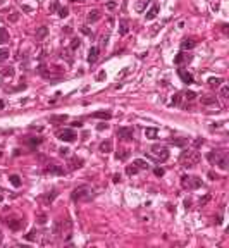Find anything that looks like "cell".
Here are the masks:
<instances>
[{
  "label": "cell",
  "mask_w": 229,
  "mask_h": 248,
  "mask_svg": "<svg viewBox=\"0 0 229 248\" xmlns=\"http://www.w3.org/2000/svg\"><path fill=\"white\" fill-rule=\"evenodd\" d=\"M24 224L22 221H19V219H11V221H7V226L11 227V229H14V231H17V229H21V226Z\"/></svg>",
  "instance_id": "9a60e30c"
},
{
  "label": "cell",
  "mask_w": 229,
  "mask_h": 248,
  "mask_svg": "<svg viewBox=\"0 0 229 248\" xmlns=\"http://www.w3.org/2000/svg\"><path fill=\"white\" fill-rule=\"evenodd\" d=\"M157 14H159V7H157V5H153V7H152L150 11L145 14V17H147V21H152V19L157 17Z\"/></svg>",
  "instance_id": "7402d4cb"
},
{
  "label": "cell",
  "mask_w": 229,
  "mask_h": 248,
  "mask_svg": "<svg viewBox=\"0 0 229 248\" xmlns=\"http://www.w3.org/2000/svg\"><path fill=\"white\" fill-rule=\"evenodd\" d=\"M100 152H104V153L112 152V141H110V140L102 141V143H100Z\"/></svg>",
  "instance_id": "e0dca14e"
},
{
  "label": "cell",
  "mask_w": 229,
  "mask_h": 248,
  "mask_svg": "<svg viewBox=\"0 0 229 248\" xmlns=\"http://www.w3.org/2000/svg\"><path fill=\"white\" fill-rule=\"evenodd\" d=\"M100 19V11H96V9H93V11L88 12V16H86V22H96Z\"/></svg>",
  "instance_id": "30bf717a"
},
{
  "label": "cell",
  "mask_w": 229,
  "mask_h": 248,
  "mask_svg": "<svg viewBox=\"0 0 229 248\" xmlns=\"http://www.w3.org/2000/svg\"><path fill=\"white\" fill-rule=\"evenodd\" d=\"M79 45H81V40H79V38H74L72 43H71V50H76V48H79Z\"/></svg>",
  "instance_id": "e575fe53"
},
{
  "label": "cell",
  "mask_w": 229,
  "mask_h": 248,
  "mask_svg": "<svg viewBox=\"0 0 229 248\" xmlns=\"http://www.w3.org/2000/svg\"><path fill=\"white\" fill-rule=\"evenodd\" d=\"M208 200H210V196H208V195H205V196H203V198H202V200H200V207H203V205L207 204Z\"/></svg>",
  "instance_id": "f6af8a7d"
},
{
  "label": "cell",
  "mask_w": 229,
  "mask_h": 248,
  "mask_svg": "<svg viewBox=\"0 0 229 248\" xmlns=\"http://www.w3.org/2000/svg\"><path fill=\"white\" fill-rule=\"evenodd\" d=\"M195 96H196V95H195L193 91H186V93H185V98H186V100H189V102L195 100Z\"/></svg>",
  "instance_id": "ab89813d"
},
{
  "label": "cell",
  "mask_w": 229,
  "mask_h": 248,
  "mask_svg": "<svg viewBox=\"0 0 229 248\" xmlns=\"http://www.w3.org/2000/svg\"><path fill=\"white\" fill-rule=\"evenodd\" d=\"M181 98H183V93L177 91L176 95L172 96V104H174V105H179V104H181Z\"/></svg>",
  "instance_id": "4dcf8cb0"
},
{
  "label": "cell",
  "mask_w": 229,
  "mask_h": 248,
  "mask_svg": "<svg viewBox=\"0 0 229 248\" xmlns=\"http://www.w3.org/2000/svg\"><path fill=\"white\" fill-rule=\"evenodd\" d=\"M133 166H136L138 169H148L150 164H148L147 160H143V159H136V160H133Z\"/></svg>",
  "instance_id": "603a6c76"
},
{
  "label": "cell",
  "mask_w": 229,
  "mask_h": 248,
  "mask_svg": "<svg viewBox=\"0 0 229 248\" xmlns=\"http://www.w3.org/2000/svg\"><path fill=\"white\" fill-rule=\"evenodd\" d=\"M128 157H129V150H126V148L115 153V159H117V160H126Z\"/></svg>",
  "instance_id": "484cf974"
},
{
  "label": "cell",
  "mask_w": 229,
  "mask_h": 248,
  "mask_svg": "<svg viewBox=\"0 0 229 248\" xmlns=\"http://www.w3.org/2000/svg\"><path fill=\"white\" fill-rule=\"evenodd\" d=\"M128 33V21H119V35H126Z\"/></svg>",
  "instance_id": "4316f807"
},
{
  "label": "cell",
  "mask_w": 229,
  "mask_h": 248,
  "mask_svg": "<svg viewBox=\"0 0 229 248\" xmlns=\"http://www.w3.org/2000/svg\"><path fill=\"white\" fill-rule=\"evenodd\" d=\"M2 109H4V102L0 100V110H2Z\"/></svg>",
  "instance_id": "11a10c76"
},
{
  "label": "cell",
  "mask_w": 229,
  "mask_h": 248,
  "mask_svg": "<svg viewBox=\"0 0 229 248\" xmlns=\"http://www.w3.org/2000/svg\"><path fill=\"white\" fill-rule=\"evenodd\" d=\"M36 236H38L36 231H30V233L26 234V240H28V241H35V240H36Z\"/></svg>",
  "instance_id": "836d02e7"
},
{
  "label": "cell",
  "mask_w": 229,
  "mask_h": 248,
  "mask_svg": "<svg viewBox=\"0 0 229 248\" xmlns=\"http://www.w3.org/2000/svg\"><path fill=\"white\" fill-rule=\"evenodd\" d=\"M177 74H179V78H181L183 81L186 83V85H191V83H193V76H191L189 73H186V71L179 69V71H177Z\"/></svg>",
  "instance_id": "7c38bea8"
},
{
  "label": "cell",
  "mask_w": 229,
  "mask_h": 248,
  "mask_svg": "<svg viewBox=\"0 0 229 248\" xmlns=\"http://www.w3.org/2000/svg\"><path fill=\"white\" fill-rule=\"evenodd\" d=\"M152 153H153L155 159L160 160V162H166V160L169 159V150H167L166 147H160V145H153V147H152Z\"/></svg>",
  "instance_id": "5b68a950"
},
{
  "label": "cell",
  "mask_w": 229,
  "mask_h": 248,
  "mask_svg": "<svg viewBox=\"0 0 229 248\" xmlns=\"http://www.w3.org/2000/svg\"><path fill=\"white\" fill-rule=\"evenodd\" d=\"M96 57H98V48L91 47V48H90V52H88V62L90 64L96 62Z\"/></svg>",
  "instance_id": "2e32d148"
},
{
  "label": "cell",
  "mask_w": 229,
  "mask_h": 248,
  "mask_svg": "<svg viewBox=\"0 0 229 248\" xmlns=\"http://www.w3.org/2000/svg\"><path fill=\"white\" fill-rule=\"evenodd\" d=\"M104 78H105V71H100V73L96 74V79H98V81H102Z\"/></svg>",
  "instance_id": "c3c4849f"
},
{
  "label": "cell",
  "mask_w": 229,
  "mask_h": 248,
  "mask_svg": "<svg viewBox=\"0 0 229 248\" xmlns=\"http://www.w3.org/2000/svg\"><path fill=\"white\" fill-rule=\"evenodd\" d=\"M115 7H117V4H115V2H107V9H109V11H114Z\"/></svg>",
  "instance_id": "7dc6e473"
},
{
  "label": "cell",
  "mask_w": 229,
  "mask_h": 248,
  "mask_svg": "<svg viewBox=\"0 0 229 248\" xmlns=\"http://www.w3.org/2000/svg\"><path fill=\"white\" fill-rule=\"evenodd\" d=\"M195 45H196L195 40H191V38H185V40L181 41V50L183 52H185V50H191Z\"/></svg>",
  "instance_id": "8fae6325"
},
{
  "label": "cell",
  "mask_w": 229,
  "mask_h": 248,
  "mask_svg": "<svg viewBox=\"0 0 229 248\" xmlns=\"http://www.w3.org/2000/svg\"><path fill=\"white\" fill-rule=\"evenodd\" d=\"M169 143L174 145V147H185V145L188 143V140H186V138H171Z\"/></svg>",
  "instance_id": "44dd1931"
},
{
  "label": "cell",
  "mask_w": 229,
  "mask_h": 248,
  "mask_svg": "<svg viewBox=\"0 0 229 248\" xmlns=\"http://www.w3.org/2000/svg\"><path fill=\"white\" fill-rule=\"evenodd\" d=\"M30 143L31 145H40L41 143V138H30Z\"/></svg>",
  "instance_id": "bcb514c9"
},
{
  "label": "cell",
  "mask_w": 229,
  "mask_h": 248,
  "mask_svg": "<svg viewBox=\"0 0 229 248\" xmlns=\"http://www.w3.org/2000/svg\"><path fill=\"white\" fill-rule=\"evenodd\" d=\"M150 4V0H138L136 4H134V11L136 12H143L147 9V5Z\"/></svg>",
  "instance_id": "ac0fdd59"
},
{
  "label": "cell",
  "mask_w": 229,
  "mask_h": 248,
  "mask_svg": "<svg viewBox=\"0 0 229 248\" xmlns=\"http://www.w3.org/2000/svg\"><path fill=\"white\" fill-rule=\"evenodd\" d=\"M96 129H98V131H104V129H107V124H105V122H104V124H98V126H96Z\"/></svg>",
  "instance_id": "681fc988"
},
{
  "label": "cell",
  "mask_w": 229,
  "mask_h": 248,
  "mask_svg": "<svg viewBox=\"0 0 229 248\" xmlns=\"http://www.w3.org/2000/svg\"><path fill=\"white\" fill-rule=\"evenodd\" d=\"M59 16H60V17H67V16H69V9H67V7H60L59 9Z\"/></svg>",
  "instance_id": "8d00e7d4"
},
{
  "label": "cell",
  "mask_w": 229,
  "mask_h": 248,
  "mask_svg": "<svg viewBox=\"0 0 229 248\" xmlns=\"http://www.w3.org/2000/svg\"><path fill=\"white\" fill-rule=\"evenodd\" d=\"M9 41V35L5 31V28H0V45H5Z\"/></svg>",
  "instance_id": "d4e9b609"
},
{
  "label": "cell",
  "mask_w": 229,
  "mask_h": 248,
  "mask_svg": "<svg viewBox=\"0 0 229 248\" xmlns=\"http://www.w3.org/2000/svg\"><path fill=\"white\" fill-rule=\"evenodd\" d=\"M2 74H4V76H9V78H11L12 74H14V71H12V67H7V69H5Z\"/></svg>",
  "instance_id": "ee69618b"
},
{
  "label": "cell",
  "mask_w": 229,
  "mask_h": 248,
  "mask_svg": "<svg viewBox=\"0 0 229 248\" xmlns=\"http://www.w3.org/2000/svg\"><path fill=\"white\" fill-rule=\"evenodd\" d=\"M9 179H11V185H12V186H16V188H19V186H21V178H19L17 174H12Z\"/></svg>",
  "instance_id": "83f0119b"
},
{
  "label": "cell",
  "mask_w": 229,
  "mask_h": 248,
  "mask_svg": "<svg viewBox=\"0 0 229 248\" xmlns=\"http://www.w3.org/2000/svg\"><path fill=\"white\" fill-rule=\"evenodd\" d=\"M17 19H19V14H12V16H11V21H12V22L17 21Z\"/></svg>",
  "instance_id": "816d5d0a"
},
{
  "label": "cell",
  "mask_w": 229,
  "mask_h": 248,
  "mask_svg": "<svg viewBox=\"0 0 229 248\" xmlns=\"http://www.w3.org/2000/svg\"><path fill=\"white\" fill-rule=\"evenodd\" d=\"M57 138H59V140H62V141H67V143H71V141H74L78 136H76L74 129H69V128H67V129L59 131V133H57Z\"/></svg>",
  "instance_id": "8992f818"
},
{
  "label": "cell",
  "mask_w": 229,
  "mask_h": 248,
  "mask_svg": "<svg viewBox=\"0 0 229 248\" xmlns=\"http://www.w3.org/2000/svg\"><path fill=\"white\" fill-rule=\"evenodd\" d=\"M222 85V78H210L208 79V86L210 88H221Z\"/></svg>",
  "instance_id": "cb8c5ba5"
},
{
  "label": "cell",
  "mask_w": 229,
  "mask_h": 248,
  "mask_svg": "<svg viewBox=\"0 0 229 248\" xmlns=\"http://www.w3.org/2000/svg\"><path fill=\"white\" fill-rule=\"evenodd\" d=\"M153 172H155V176H159V178H162V176H164V169H162V167H155Z\"/></svg>",
  "instance_id": "b9f144b4"
},
{
  "label": "cell",
  "mask_w": 229,
  "mask_h": 248,
  "mask_svg": "<svg viewBox=\"0 0 229 248\" xmlns=\"http://www.w3.org/2000/svg\"><path fill=\"white\" fill-rule=\"evenodd\" d=\"M203 143H205V140H203V138H196V140L193 141V145H195L196 148H198V147H202Z\"/></svg>",
  "instance_id": "60d3db41"
},
{
  "label": "cell",
  "mask_w": 229,
  "mask_h": 248,
  "mask_svg": "<svg viewBox=\"0 0 229 248\" xmlns=\"http://www.w3.org/2000/svg\"><path fill=\"white\" fill-rule=\"evenodd\" d=\"M191 60V55H188V54H185V52H181V54H177L176 57H174V64H185V62H189Z\"/></svg>",
  "instance_id": "9c48e42d"
},
{
  "label": "cell",
  "mask_w": 229,
  "mask_h": 248,
  "mask_svg": "<svg viewBox=\"0 0 229 248\" xmlns=\"http://www.w3.org/2000/svg\"><path fill=\"white\" fill-rule=\"evenodd\" d=\"M71 2H81V0H71Z\"/></svg>",
  "instance_id": "9f6ffc18"
},
{
  "label": "cell",
  "mask_w": 229,
  "mask_h": 248,
  "mask_svg": "<svg viewBox=\"0 0 229 248\" xmlns=\"http://www.w3.org/2000/svg\"><path fill=\"white\" fill-rule=\"evenodd\" d=\"M93 196H95V191L86 185L74 188L72 193H71V198H72L74 202H90Z\"/></svg>",
  "instance_id": "7a4b0ae2"
},
{
  "label": "cell",
  "mask_w": 229,
  "mask_h": 248,
  "mask_svg": "<svg viewBox=\"0 0 229 248\" xmlns=\"http://www.w3.org/2000/svg\"><path fill=\"white\" fill-rule=\"evenodd\" d=\"M207 159L212 166H217L219 169L222 171L229 169V153L224 152V150H212V152H208Z\"/></svg>",
  "instance_id": "6da1fadb"
},
{
  "label": "cell",
  "mask_w": 229,
  "mask_h": 248,
  "mask_svg": "<svg viewBox=\"0 0 229 248\" xmlns=\"http://www.w3.org/2000/svg\"><path fill=\"white\" fill-rule=\"evenodd\" d=\"M227 95H229V86H222V88H221V96L227 98Z\"/></svg>",
  "instance_id": "74e56055"
},
{
  "label": "cell",
  "mask_w": 229,
  "mask_h": 248,
  "mask_svg": "<svg viewBox=\"0 0 229 248\" xmlns=\"http://www.w3.org/2000/svg\"><path fill=\"white\" fill-rule=\"evenodd\" d=\"M59 152H60V155L64 157V155H69V152H71V150H69V148H67V147H62V148H60V150H59Z\"/></svg>",
  "instance_id": "7bdbcfd3"
},
{
  "label": "cell",
  "mask_w": 229,
  "mask_h": 248,
  "mask_svg": "<svg viewBox=\"0 0 229 248\" xmlns=\"http://www.w3.org/2000/svg\"><path fill=\"white\" fill-rule=\"evenodd\" d=\"M50 121L52 122H66L67 121V115H50Z\"/></svg>",
  "instance_id": "f546056e"
},
{
  "label": "cell",
  "mask_w": 229,
  "mask_h": 248,
  "mask_svg": "<svg viewBox=\"0 0 229 248\" xmlns=\"http://www.w3.org/2000/svg\"><path fill=\"white\" fill-rule=\"evenodd\" d=\"M47 33H48L47 26H41L40 30L36 31V40H41V38H45V36H47Z\"/></svg>",
  "instance_id": "f1b7e54d"
},
{
  "label": "cell",
  "mask_w": 229,
  "mask_h": 248,
  "mask_svg": "<svg viewBox=\"0 0 229 248\" xmlns=\"http://www.w3.org/2000/svg\"><path fill=\"white\" fill-rule=\"evenodd\" d=\"M91 117H95V119H110L112 114L107 112V110H98V112H93Z\"/></svg>",
  "instance_id": "d6986e66"
},
{
  "label": "cell",
  "mask_w": 229,
  "mask_h": 248,
  "mask_svg": "<svg viewBox=\"0 0 229 248\" xmlns=\"http://www.w3.org/2000/svg\"><path fill=\"white\" fill-rule=\"evenodd\" d=\"M200 102H202L203 105H215V107H219L217 98H215V96H202V98H200Z\"/></svg>",
  "instance_id": "4fadbf2b"
},
{
  "label": "cell",
  "mask_w": 229,
  "mask_h": 248,
  "mask_svg": "<svg viewBox=\"0 0 229 248\" xmlns=\"http://www.w3.org/2000/svg\"><path fill=\"white\" fill-rule=\"evenodd\" d=\"M79 167H83V159H78V157H74V159L69 162V169L74 171V169H79Z\"/></svg>",
  "instance_id": "ffe728a7"
},
{
  "label": "cell",
  "mask_w": 229,
  "mask_h": 248,
  "mask_svg": "<svg viewBox=\"0 0 229 248\" xmlns=\"http://www.w3.org/2000/svg\"><path fill=\"white\" fill-rule=\"evenodd\" d=\"M59 9H60V4H59V2H54V4L50 5V14H54V12H59Z\"/></svg>",
  "instance_id": "d590c367"
},
{
  "label": "cell",
  "mask_w": 229,
  "mask_h": 248,
  "mask_svg": "<svg viewBox=\"0 0 229 248\" xmlns=\"http://www.w3.org/2000/svg\"><path fill=\"white\" fill-rule=\"evenodd\" d=\"M181 186L185 190H195L202 186V179L196 176H183L181 178Z\"/></svg>",
  "instance_id": "277c9868"
},
{
  "label": "cell",
  "mask_w": 229,
  "mask_h": 248,
  "mask_svg": "<svg viewBox=\"0 0 229 248\" xmlns=\"http://www.w3.org/2000/svg\"><path fill=\"white\" fill-rule=\"evenodd\" d=\"M179 160H181V164L186 167V169H191V167H195V166H198V164H200L202 155H200L196 150H186V152L181 153Z\"/></svg>",
  "instance_id": "3957f363"
},
{
  "label": "cell",
  "mask_w": 229,
  "mask_h": 248,
  "mask_svg": "<svg viewBox=\"0 0 229 248\" xmlns=\"http://www.w3.org/2000/svg\"><path fill=\"white\" fill-rule=\"evenodd\" d=\"M112 181H114V183H119V181H121V176H119V174H114V178H112Z\"/></svg>",
  "instance_id": "f907efd6"
},
{
  "label": "cell",
  "mask_w": 229,
  "mask_h": 248,
  "mask_svg": "<svg viewBox=\"0 0 229 248\" xmlns=\"http://www.w3.org/2000/svg\"><path fill=\"white\" fill-rule=\"evenodd\" d=\"M145 136H147L148 140H155V138L159 136V129H157V128H147V129H145Z\"/></svg>",
  "instance_id": "5bb4252c"
},
{
  "label": "cell",
  "mask_w": 229,
  "mask_h": 248,
  "mask_svg": "<svg viewBox=\"0 0 229 248\" xmlns=\"http://www.w3.org/2000/svg\"><path fill=\"white\" fill-rule=\"evenodd\" d=\"M117 136L121 138V140H126V141H131L134 136V131L131 129V128H119L117 129Z\"/></svg>",
  "instance_id": "ba28073f"
},
{
  "label": "cell",
  "mask_w": 229,
  "mask_h": 248,
  "mask_svg": "<svg viewBox=\"0 0 229 248\" xmlns=\"http://www.w3.org/2000/svg\"><path fill=\"white\" fill-rule=\"evenodd\" d=\"M208 178H212V179H219V176H215L214 172H208Z\"/></svg>",
  "instance_id": "db71d44e"
},
{
  "label": "cell",
  "mask_w": 229,
  "mask_h": 248,
  "mask_svg": "<svg viewBox=\"0 0 229 248\" xmlns=\"http://www.w3.org/2000/svg\"><path fill=\"white\" fill-rule=\"evenodd\" d=\"M71 31H72V28H71V26H64V33H71Z\"/></svg>",
  "instance_id": "f5cc1de1"
},
{
  "label": "cell",
  "mask_w": 229,
  "mask_h": 248,
  "mask_svg": "<svg viewBox=\"0 0 229 248\" xmlns=\"http://www.w3.org/2000/svg\"><path fill=\"white\" fill-rule=\"evenodd\" d=\"M57 196V191H52V193H48L47 196H45V202H52L54 198Z\"/></svg>",
  "instance_id": "f35d334b"
},
{
  "label": "cell",
  "mask_w": 229,
  "mask_h": 248,
  "mask_svg": "<svg viewBox=\"0 0 229 248\" xmlns=\"http://www.w3.org/2000/svg\"><path fill=\"white\" fill-rule=\"evenodd\" d=\"M126 172H128L129 176H134L138 172V167L136 166H128V167H126Z\"/></svg>",
  "instance_id": "1f68e13d"
},
{
  "label": "cell",
  "mask_w": 229,
  "mask_h": 248,
  "mask_svg": "<svg viewBox=\"0 0 229 248\" xmlns=\"http://www.w3.org/2000/svg\"><path fill=\"white\" fill-rule=\"evenodd\" d=\"M45 172H48V174H55V176H64L66 174V169H64L62 166H57V164H48V166L45 167Z\"/></svg>",
  "instance_id": "52a82bcc"
},
{
  "label": "cell",
  "mask_w": 229,
  "mask_h": 248,
  "mask_svg": "<svg viewBox=\"0 0 229 248\" xmlns=\"http://www.w3.org/2000/svg\"><path fill=\"white\" fill-rule=\"evenodd\" d=\"M9 57V48H0V60H5Z\"/></svg>",
  "instance_id": "d6a6232c"
}]
</instances>
